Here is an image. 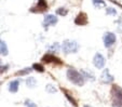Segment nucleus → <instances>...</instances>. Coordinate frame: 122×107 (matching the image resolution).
<instances>
[{
    "mask_svg": "<svg viewBox=\"0 0 122 107\" xmlns=\"http://www.w3.org/2000/svg\"><path fill=\"white\" fill-rule=\"evenodd\" d=\"M67 78L69 81H71L72 83L78 87L84 84V76L82 75V72L76 70L75 68H69L67 70Z\"/></svg>",
    "mask_w": 122,
    "mask_h": 107,
    "instance_id": "1",
    "label": "nucleus"
},
{
    "mask_svg": "<svg viewBox=\"0 0 122 107\" xmlns=\"http://www.w3.org/2000/svg\"><path fill=\"white\" fill-rule=\"evenodd\" d=\"M62 50L64 53L69 54V53H77L79 50V44L74 40H65L63 42Z\"/></svg>",
    "mask_w": 122,
    "mask_h": 107,
    "instance_id": "2",
    "label": "nucleus"
},
{
    "mask_svg": "<svg viewBox=\"0 0 122 107\" xmlns=\"http://www.w3.org/2000/svg\"><path fill=\"white\" fill-rule=\"evenodd\" d=\"M105 63H106L105 57H104L101 53L95 54L94 58H93V64H94L95 67L98 68V69H102V68H104V66H105Z\"/></svg>",
    "mask_w": 122,
    "mask_h": 107,
    "instance_id": "3",
    "label": "nucleus"
},
{
    "mask_svg": "<svg viewBox=\"0 0 122 107\" xmlns=\"http://www.w3.org/2000/svg\"><path fill=\"white\" fill-rule=\"evenodd\" d=\"M104 44L106 48H110L111 46H113V43L116 42V35L112 33H106L103 37Z\"/></svg>",
    "mask_w": 122,
    "mask_h": 107,
    "instance_id": "4",
    "label": "nucleus"
},
{
    "mask_svg": "<svg viewBox=\"0 0 122 107\" xmlns=\"http://www.w3.org/2000/svg\"><path fill=\"white\" fill-rule=\"evenodd\" d=\"M111 95H112L113 101L122 102V88H120L117 84L112 86V88H111Z\"/></svg>",
    "mask_w": 122,
    "mask_h": 107,
    "instance_id": "5",
    "label": "nucleus"
},
{
    "mask_svg": "<svg viewBox=\"0 0 122 107\" xmlns=\"http://www.w3.org/2000/svg\"><path fill=\"white\" fill-rule=\"evenodd\" d=\"M42 62L43 63H54V64H62V61L60 58H57L56 56H54L53 54L48 53L42 57Z\"/></svg>",
    "mask_w": 122,
    "mask_h": 107,
    "instance_id": "6",
    "label": "nucleus"
},
{
    "mask_svg": "<svg viewBox=\"0 0 122 107\" xmlns=\"http://www.w3.org/2000/svg\"><path fill=\"white\" fill-rule=\"evenodd\" d=\"M57 23V17L52 15V14H48L46 15L43 20V25L44 27H49V26H52V25H55Z\"/></svg>",
    "mask_w": 122,
    "mask_h": 107,
    "instance_id": "7",
    "label": "nucleus"
},
{
    "mask_svg": "<svg viewBox=\"0 0 122 107\" xmlns=\"http://www.w3.org/2000/svg\"><path fill=\"white\" fill-rule=\"evenodd\" d=\"M75 23H76L77 25H80V26L86 25V24H88V17H86V14L85 13L78 14V16H77L76 20H75Z\"/></svg>",
    "mask_w": 122,
    "mask_h": 107,
    "instance_id": "8",
    "label": "nucleus"
},
{
    "mask_svg": "<svg viewBox=\"0 0 122 107\" xmlns=\"http://www.w3.org/2000/svg\"><path fill=\"white\" fill-rule=\"evenodd\" d=\"M101 78H102V81H103L104 83H110V82L113 81V76H111L108 69L104 70Z\"/></svg>",
    "mask_w": 122,
    "mask_h": 107,
    "instance_id": "9",
    "label": "nucleus"
},
{
    "mask_svg": "<svg viewBox=\"0 0 122 107\" xmlns=\"http://www.w3.org/2000/svg\"><path fill=\"white\" fill-rule=\"evenodd\" d=\"M48 5H46V0H38V5L36 8H32L31 12H42L44 10H46Z\"/></svg>",
    "mask_w": 122,
    "mask_h": 107,
    "instance_id": "10",
    "label": "nucleus"
},
{
    "mask_svg": "<svg viewBox=\"0 0 122 107\" xmlns=\"http://www.w3.org/2000/svg\"><path fill=\"white\" fill-rule=\"evenodd\" d=\"M19 87H20V81L19 80H13L9 83V91L11 93H15L17 92L19 90Z\"/></svg>",
    "mask_w": 122,
    "mask_h": 107,
    "instance_id": "11",
    "label": "nucleus"
},
{
    "mask_svg": "<svg viewBox=\"0 0 122 107\" xmlns=\"http://www.w3.org/2000/svg\"><path fill=\"white\" fill-rule=\"evenodd\" d=\"M0 54L1 55H8V47L3 40H0Z\"/></svg>",
    "mask_w": 122,
    "mask_h": 107,
    "instance_id": "12",
    "label": "nucleus"
},
{
    "mask_svg": "<svg viewBox=\"0 0 122 107\" xmlns=\"http://www.w3.org/2000/svg\"><path fill=\"white\" fill-rule=\"evenodd\" d=\"M26 84H27L28 88H35V87L37 86V80L34 77H29L26 79Z\"/></svg>",
    "mask_w": 122,
    "mask_h": 107,
    "instance_id": "13",
    "label": "nucleus"
},
{
    "mask_svg": "<svg viewBox=\"0 0 122 107\" xmlns=\"http://www.w3.org/2000/svg\"><path fill=\"white\" fill-rule=\"evenodd\" d=\"M63 91H64L65 96H66V97L68 98V101H69V102L71 103V104L74 105L75 107H77V102H76V100H75V98L72 97V95H70V94L68 93V91H67V90H65V89H63Z\"/></svg>",
    "mask_w": 122,
    "mask_h": 107,
    "instance_id": "14",
    "label": "nucleus"
},
{
    "mask_svg": "<svg viewBox=\"0 0 122 107\" xmlns=\"http://www.w3.org/2000/svg\"><path fill=\"white\" fill-rule=\"evenodd\" d=\"M92 1H93V5H94L97 9L101 7H105V5H106V3H105L104 0H92Z\"/></svg>",
    "mask_w": 122,
    "mask_h": 107,
    "instance_id": "15",
    "label": "nucleus"
},
{
    "mask_svg": "<svg viewBox=\"0 0 122 107\" xmlns=\"http://www.w3.org/2000/svg\"><path fill=\"white\" fill-rule=\"evenodd\" d=\"M32 68H35V69L38 70L39 72H43L44 71V67L41 65V64H34V65H32Z\"/></svg>",
    "mask_w": 122,
    "mask_h": 107,
    "instance_id": "16",
    "label": "nucleus"
},
{
    "mask_svg": "<svg viewBox=\"0 0 122 107\" xmlns=\"http://www.w3.org/2000/svg\"><path fill=\"white\" fill-rule=\"evenodd\" d=\"M46 92H49V93H55L56 92V89L54 88L52 84H48L46 88Z\"/></svg>",
    "mask_w": 122,
    "mask_h": 107,
    "instance_id": "17",
    "label": "nucleus"
},
{
    "mask_svg": "<svg viewBox=\"0 0 122 107\" xmlns=\"http://www.w3.org/2000/svg\"><path fill=\"white\" fill-rule=\"evenodd\" d=\"M24 104H25V106H26V107H37V105L35 104L34 102H31L30 100H26Z\"/></svg>",
    "mask_w": 122,
    "mask_h": 107,
    "instance_id": "18",
    "label": "nucleus"
},
{
    "mask_svg": "<svg viewBox=\"0 0 122 107\" xmlns=\"http://www.w3.org/2000/svg\"><path fill=\"white\" fill-rule=\"evenodd\" d=\"M81 72H82V75L84 76V78H88V79L90 78L91 80H94V76H93V75H91L90 72H86V71H84V70H82Z\"/></svg>",
    "mask_w": 122,
    "mask_h": 107,
    "instance_id": "19",
    "label": "nucleus"
},
{
    "mask_svg": "<svg viewBox=\"0 0 122 107\" xmlns=\"http://www.w3.org/2000/svg\"><path fill=\"white\" fill-rule=\"evenodd\" d=\"M31 68H25V69H24V70H21V71H17V72H16V75H21V76H22V75H26V74H29V72L30 71H31Z\"/></svg>",
    "mask_w": 122,
    "mask_h": 107,
    "instance_id": "20",
    "label": "nucleus"
},
{
    "mask_svg": "<svg viewBox=\"0 0 122 107\" xmlns=\"http://www.w3.org/2000/svg\"><path fill=\"white\" fill-rule=\"evenodd\" d=\"M106 14H108V15H116L117 11H116L113 8H108V9L106 10Z\"/></svg>",
    "mask_w": 122,
    "mask_h": 107,
    "instance_id": "21",
    "label": "nucleus"
},
{
    "mask_svg": "<svg viewBox=\"0 0 122 107\" xmlns=\"http://www.w3.org/2000/svg\"><path fill=\"white\" fill-rule=\"evenodd\" d=\"M56 13L60 14V15H66L67 14V10L65 9V8H60V9H57V11H56Z\"/></svg>",
    "mask_w": 122,
    "mask_h": 107,
    "instance_id": "22",
    "label": "nucleus"
},
{
    "mask_svg": "<svg viewBox=\"0 0 122 107\" xmlns=\"http://www.w3.org/2000/svg\"><path fill=\"white\" fill-rule=\"evenodd\" d=\"M58 49H60V46H58V43H54L52 47H50V51L51 52H56Z\"/></svg>",
    "mask_w": 122,
    "mask_h": 107,
    "instance_id": "23",
    "label": "nucleus"
},
{
    "mask_svg": "<svg viewBox=\"0 0 122 107\" xmlns=\"http://www.w3.org/2000/svg\"><path fill=\"white\" fill-rule=\"evenodd\" d=\"M112 107H122V102H118V101H113Z\"/></svg>",
    "mask_w": 122,
    "mask_h": 107,
    "instance_id": "24",
    "label": "nucleus"
},
{
    "mask_svg": "<svg viewBox=\"0 0 122 107\" xmlns=\"http://www.w3.org/2000/svg\"><path fill=\"white\" fill-rule=\"evenodd\" d=\"M8 68H9V66H8V65L2 66V67H0V72H5V71H7Z\"/></svg>",
    "mask_w": 122,
    "mask_h": 107,
    "instance_id": "25",
    "label": "nucleus"
},
{
    "mask_svg": "<svg viewBox=\"0 0 122 107\" xmlns=\"http://www.w3.org/2000/svg\"><path fill=\"white\" fill-rule=\"evenodd\" d=\"M83 107H92V106H90V105H84Z\"/></svg>",
    "mask_w": 122,
    "mask_h": 107,
    "instance_id": "26",
    "label": "nucleus"
},
{
    "mask_svg": "<svg viewBox=\"0 0 122 107\" xmlns=\"http://www.w3.org/2000/svg\"><path fill=\"white\" fill-rule=\"evenodd\" d=\"M0 64H1V60H0Z\"/></svg>",
    "mask_w": 122,
    "mask_h": 107,
    "instance_id": "27",
    "label": "nucleus"
}]
</instances>
